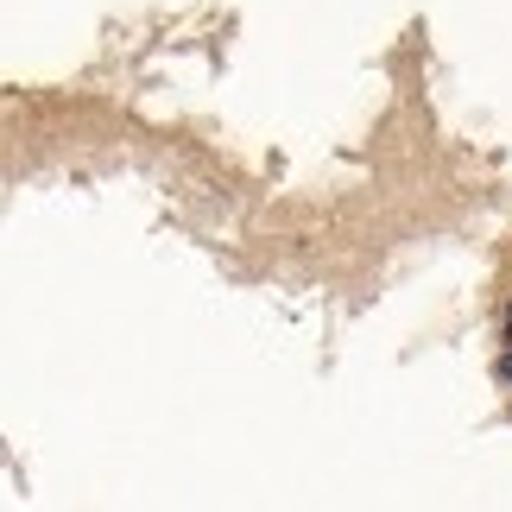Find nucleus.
<instances>
[{
	"instance_id": "nucleus-1",
	"label": "nucleus",
	"mask_w": 512,
	"mask_h": 512,
	"mask_svg": "<svg viewBox=\"0 0 512 512\" xmlns=\"http://www.w3.org/2000/svg\"><path fill=\"white\" fill-rule=\"evenodd\" d=\"M506 342H512V323H506ZM500 373H506V380H512V348L500 354Z\"/></svg>"
}]
</instances>
